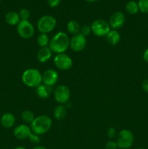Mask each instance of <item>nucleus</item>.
<instances>
[{
  "label": "nucleus",
  "instance_id": "nucleus-1",
  "mask_svg": "<svg viewBox=\"0 0 148 149\" xmlns=\"http://www.w3.org/2000/svg\"><path fill=\"white\" fill-rule=\"evenodd\" d=\"M70 46V39L64 32H58L51 39L49 48L57 54L64 53Z\"/></svg>",
  "mask_w": 148,
  "mask_h": 149
},
{
  "label": "nucleus",
  "instance_id": "nucleus-2",
  "mask_svg": "<svg viewBox=\"0 0 148 149\" xmlns=\"http://www.w3.org/2000/svg\"><path fill=\"white\" fill-rule=\"evenodd\" d=\"M52 122L51 118L47 115H41L35 117L34 120L30 124V129L33 133L38 135L46 133L52 127Z\"/></svg>",
  "mask_w": 148,
  "mask_h": 149
},
{
  "label": "nucleus",
  "instance_id": "nucleus-3",
  "mask_svg": "<svg viewBox=\"0 0 148 149\" xmlns=\"http://www.w3.org/2000/svg\"><path fill=\"white\" fill-rule=\"evenodd\" d=\"M22 81L29 87H37L42 82V74L36 68L26 70L22 75Z\"/></svg>",
  "mask_w": 148,
  "mask_h": 149
},
{
  "label": "nucleus",
  "instance_id": "nucleus-4",
  "mask_svg": "<svg viewBox=\"0 0 148 149\" xmlns=\"http://www.w3.org/2000/svg\"><path fill=\"white\" fill-rule=\"evenodd\" d=\"M57 26V20L52 15H44L37 22V29L41 33L52 31Z\"/></svg>",
  "mask_w": 148,
  "mask_h": 149
},
{
  "label": "nucleus",
  "instance_id": "nucleus-5",
  "mask_svg": "<svg viewBox=\"0 0 148 149\" xmlns=\"http://www.w3.org/2000/svg\"><path fill=\"white\" fill-rule=\"evenodd\" d=\"M134 141L133 133L129 130H123L118 133L117 138L118 146L120 149H128L132 146Z\"/></svg>",
  "mask_w": 148,
  "mask_h": 149
},
{
  "label": "nucleus",
  "instance_id": "nucleus-6",
  "mask_svg": "<svg viewBox=\"0 0 148 149\" xmlns=\"http://www.w3.org/2000/svg\"><path fill=\"white\" fill-rule=\"evenodd\" d=\"M91 32L95 36H106L110 31V26L107 21L102 19H97L93 21L91 26Z\"/></svg>",
  "mask_w": 148,
  "mask_h": 149
},
{
  "label": "nucleus",
  "instance_id": "nucleus-7",
  "mask_svg": "<svg viewBox=\"0 0 148 149\" xmlns=\"http://www.w3.org/2000/svg\"><path fill=\"white\" fill-rule=\"evenodd\" d=\"M17 33L23 39H30L34 34V27L28 20H20L17 26Z\"/></svg>",
  "mask_w": 148,
  "mask_h": 149
},
{
  "label": "nucleus",
  "instance_id": "nucleus-8",
  "mask_svg": "<svg viewBox=\"0 0 148 149\" xmlns=\"http://www.w3.org/2000/svg\"><path fill=\"white\" fill-rule=\"evenodd\" d=\"M55 66L62 71H67L72 67V59L65 53L57 54L54 58Z\"/></svg>",
  "mask_w": 148,
  "mask_h": 149
},
{
  "label": "nucleus",
  "instance_id": "nucleus-9",
  "mask_svg": "<svg viewBox=\"0 0 148 149\" xmlns=\"http://www.w3.org/2000/svg\"><path fill=\"white\" fill-rule=\"evenodd\" d=\"M71 96L70 89L66 85H59L57 87L54 92V97L55 100L59 103H66L69 100Z\"/></svg>",
  "mask_w": 148,
  "mask_h": 149
},
{
  "label": "nucleus",
  "instance_id": "nucleus-10",
  "mask_svg": "<svg viewBox=\"0 0 148 149\" xmlns=\"http://www.w3.org/2000/svg\"><path fill=\"white\" fill-rule=\"evenodd\" d=\"M86 45V39L81 33L73 35L71 39H70V47L75 52L82 51Z\"/></svg>",
  "mask_w": 148,
  "mask_h": 149
},
{
  "label": "nucleus",
  "instance_id": "nucleus-11",
  "mask_svg": "<svg viewBox=\"0 0 148 149\" xmlns=\"http://www.w3.org/2000/svg\"><path fill=\"white\" fill-rule=\"evenodd\" d=\"M126 21V17L124 14L121 12H115L113 13L109 19V25L113 30H117L120 29L124 25Z\"/></svg>",
  "mask_w": 148,
  "mask_h": 149
},
{
  "label": "nucleus",
  "instance_id": "nucleus-12",
  "mask_svg": "<svg viewBox=\"0 0 148 149\" xmlns=\"http://www.w3.org/2000/svg\"><path fill=\"white\" fill-rule=\"evenodd\" d=\"M58 80V74L53 69H47L42 74V82L46 85L52 87Z\"/></svg>",
  "mask_w": 148,
  "mask_h": 149
},
{
  "label": "nucleus",
  "instance_id": "nucleus-13",
  "mask_svg": "<svg viewBox=\"0 0 148 149\" xmlns=\"http://www.w3.org/2000/svg\"><path fill=\"white\" fill-rule=\"evenodd\" d=\"M15 137L19 140H26L29 138L32 134V130L29 127L26 125H18L13 131Z\"/></svg>",
  "mask_w": 148,
  "mask_h": 149
},
{
  "label": "nucleus",
  "instance_id": "nucleus-14",
  "mask_svg": "<svg viewBox=\"0 0 148 149\" xmlns=\"http://www.w3.org/2000/svg\"><path fill=\"white\" fill-rule=\"evenodd\" d=\"M1 124L7 129L12 127L15 124V117L11 113H4L1 117Z\"/></svg>",
  "mask_w": 148,
  "mask_h": 149
},
{
  "label": "nucleus",
  "instance_id": "nucleus-15",
  "mask_svg": "<svg viewBox=\"0 0 148 149\" xmlns=\"http://www.w3.org/2000/svg\"><path fill=\"white\" fill-rule=\"evenodd\" d=\"M52 88L46 84H40L39 87H36V93L39 97L42 99H47L50 97L52 94Z\"/></svg>",
  "mask_w": 148,
  "mask_h": 149
},
{
  "label": "nucleus",
  "instance_id": "nucleus-16",
  "mask_svg": "<svg viewBox=\"0 0 148 149\" xmlns=\"http://www.w3.org/2000/svg\"><path fill=\"white\" fill-rule=\"evenodd\" d=\"M52 57V51L47 47H41L37 52V59L39 62L45 63L49 61Z\"/></svg>",
  "mask_w": 148,
  "mask_h": 149
},
{
  "label": "nucleus",
  "instance_id": "nucleus-17",
  "mask_svg": "<svg viewBox=\"0 0 148 149\" xmlns=\"http://www.w3.org/2000/svg\"><path fill=\"white\" fill-rule=\"evenodd\" d=\"M5 21L10 26H17L20 21L18 13L15 11L8 12L5 15Z\"/></svg>",
  "mask_w": 148,
  "mask_h": 149
},
{
  "label": "nucleus",
  "instance_id": "nucleus-18",
  "mask_svg": "<svg viewBox=\"0 0 148 149\" xmlns=\"http://www.w3.org/2000/svg\"><path fill=\"white\" fill-rule=\"evenodd\" d=\"M107 42L111 45H116L120 42V35L117 30L110 31L106 36Z\"/></svg>",
  "mask_w": 148,
  "mask_h": 149
},
{
  "label": "nucleus",
  "instance_id": "nucleus-19",
  "mask_svg": "<svg viewBox=\"0 0 148 149\" xmlns=\"http://www.w3.org/2000/svg\"><path fill=\"white\" fill-rule=\"evenodd\" d=\"M66 108L62 105L57 106L54 111V116L57 120H62L65 119L66 116Z\"/></svg>",
  "mask_w": 148,
  "mask_h": 149
},
{
  "label": "nucleus",
  "instance_id": "nucleus-20",
  "mask_svg": "<svg viewBox=\"0 0 148 149\" xmlns=\"http://www.w3.org/2000/svg\"><path fill=\"white\" fill-rule=\"evenodd\" d=\"M67 29H68V32L71 33V34L75 35L80 33L81 26H80L79 23L75 20H71L67 24Z\"/></svg>",
  "mask_w": 148,
  "mask_h": 149
},
{
  "label": "nucleus",
  "instance_id": "nucleus-21",
  "mask_svg": "<svg viewBox=\"0 0 148 149\" xmlns=\"http://www.w3.org/2000/svg\"><path fill=\"white\" fill-rule=\"evenodd\" d=\"M126 10L128 13L131 15H135L139 11L138 4L134 1H129L126 4Z\"/></svg>",
  "mask_w": 148,
  "mask_h": 149
},
{
  "label": "nucleus",
  "instance_id": "nucleus-22",
  "mask_svg": "<svg viewBox=\"0 0 148 149\" xmlns=\"http://www.w3.org/2000/svg\"><path fill=\"white\" fill-rule=\"evenodd\" d=\"M37 44L41 47H45L49 45V38L46 33H41L39 34L37 37Z\"/></svg>",
  "mask_w": 148,
  "mask_h": 149
},
{
  "label": "nucleus",
  "instance_id": "nucleus-23",
  "mask_svg": "<svg viewBox=\"0 0 148 149\" xmlns=\"http://www.w3.org/2000/svg\"><path fill=\"white\" fill-rule=\"evenodd\" d=\"M21 118L26 123H32L35 119L34 113L29 110H25L22 112Z\"/></svg>",
  "mask_w": 148,
  "mask_h": 149
},
{
  "label": "nucleus",
  "instance_id": "nucleus-24",
  "mask_svg": "<svg viewBox=\"0 0 148 149\" xmlns=\"http://www.w3.org/2000/svg\"><path fill=\"white\" fill-rule=\"evenodd\" d=\"M137 4L139 11L144 13H148V0H139Z\"/></svg>",
  "mask_w": 148,
  "mask_h": 149
},
{
  "label": "nucleus",
  "instance_id": "nucleus-25",
  "mask_svg": "<svg viewBox=\"0 0 148 149\" xmlns=\"http://www.w3.org/2000/svg\"><path fill=\"white\" fill-rule=\"evenodd\" d=\"M18 15L20 20H28L30 13L27 9H22L20 11V13H18Z\"/></svg>",
  "mask_w": 148,
  "mask_h": 149
},
{
  "label": "nucleus",
  "instance_id": "nucleus-26",
  "mask_svg": "<svg viewBox=\"0 0 148 149\" xmlns=\"http://www.w3.org/2000/svg\"><path fill=\"white\" fill-rule=\"evenodd\" d=\"M80 32H81L80 33H81L83 36H85V37H86V36H89V35L91 32V26H84L83 27L81 28V31H80Z\"/></svg>",
  "mask_w": 148,
  "mask_h": 149
},
{
  "label": "nucleus",
  "instance_id": "nucleus-27",
  "mask_svg": "<svg viewBox=\"0 0 148 149\" xmlns=\"http://www.w3.org/2000/svg\"><path fill=\"white\" fill-rule=\"evenodd\" d=\"M29 140H30V141L31 143H38L40 142L41 139H40V137H39V135H36V134L35 133H32L31 135H30V136L29 137Z\"/></svg>",
  "mask_w": 148,
  "mask_h": 149
},
{
  "label": "nucleus",
  "instance_id": "nucleus-28",
  "mask_svg": "<svg viewBox=\"0 0 148 149\" xmlns=\"http://www.w3.org/2000/svg\"><path fill=\"white\" fill-rule=\"evenodd\" d=\"M118 146L117 142L115 141H109L107 143L105 146V149H118Z\"/></svg>",
  "mask_w": 148,
  "mask_h": 149
},
{
  "label": "nucleus",
  "instance_id": "nucleus-29",
  "mask_svg": "<svg viewBox=\"0 0 148 149\" xmlns=\"http://www.w3.org/2000/svg\"><path fill=\"white\" fill-rule=\"evenodd\" d=\"M116 135V130H115V128L110 127V129H108L107 132V136L109 138H114L115 137Z\"/></svg>",
  "mask_w": 148,
  "mask_h": 149
},
{
  "label": "nucleus",
  "instance_id": "nucleus-30",
  "mask_svg": "<svg viewBox=\"0 0 148 149\" xmlns=\"http://www.w3.org/2000/svg\"><path fill=\"white\" fill-rule=\"evenodd\" d=\"M61 0H47V3L51 7H56L60 4Z\"/></svg>",
  "mask_w": 148,
  "mask_h": 149
},
{
  "label": "nucleus",
  "instance_id": "nucleus-31",
  "mask_svg": "<svg viewBox=\"0 0 148 149\" xmlns=\"http://www.w3.org/2000/svg\"><path fill=\"white\" fill-rule=\"evenodd\" d=\"M142 89L144 90V91L148 93V79L144 80L143 82H142Z\"/></svg>",
  "mask_w": 148,
  "mask_h": 149
},
{
  "label": "nucleus",
  "instance_id": "nucleus-32",
  "mask_svg": "<svg viewBox=\"0 0 148 149\" xmlns=\"http://www.w3.org/2000/svg\"><path fill=\"white\" fill-rule=\"evenodd\" d=\"M143 59H144V61H145V62L147 63H148V48H147V49H145V51L144 52Z\"/></svg>",
  "mask_w": 148,
  "mask_h": 149
},
{
  "label": "nucleus",
  "instance_id": "nucleus-33",
  "mask_svg": "<svg viewBox=\"0 0 148 149\" xmlns=\"http://www.w3.org/2000/svg\"><path fill=\"white\" fill-rule=\"evenodd\" d=\"M32 149H46V148H45V147L41 146H37L34 147V148Z\"/></svg>",
  "mask_w": 148,
  "mask_h": 149
},
{
  "label": "nucleus",
  "instance_id": "nucleus-34",
  "mask_svg": "<svg viewBox=\"0 0 148 149\" xmlns=\"http://www.w3.org/2000/svg\"><path fill=\"white\" fill-rule=\"evenodd\" d=\"M85 1H88V2H90V3H93V2H96V1H99V0H85Z\"/></svg>",
  "mask_w": 148,
  "mask_h": 149
},
{
  "label": "nucleus",
  "instance_id": "nucleus-35",
  "mask_svg": "<svg viewBox=\"0 0 148 149\" xmlns=\"http://www.w3.org/2000/svg\"><path fill=\"white\" fill-rule=\"evenodd\" d=\"M13 149H27V148H26L25 147H23V146H17V147H15V148Z\"/></svg>",
  "mask_w": 148,
  "mask_h": 149
},
{
  "label": "nucleus",
  "instance_id": "nucleus-36",
  "mask_svg": "<svg viewBox=\"0 0 148 149\" xmlns=\"http://www.w3.org/2000/svg\"><path fill=\"white\" fill-rule=\"evenodd\" d=\"M136 149H145V148H136Z\"/></svg>",
  "mask_w": 148,
  "mask_h": 149
},
{
  "label": "nucleus",
  "instance_id": "nucleus-37",
  "mask_svg": "<svg viewBox=\"0 0 148 149\" xmlns=\"http://www.w3.org/2000/svg\"><path fill=\"white\" fill-rule=\"evenodd\" d=\"M0 2H1V0H0Z\"/></svg>",
  "mask_w": 148,
  "mask_h": 149
},
{
  "label": "nucleus",
  "instance_id": "nucleus-38",
  "mask_svg": "<svg viewBox=\"0 0 148 149\" xmlns=\"http://www.w3.org/2000/svg\"><path fill=\"white\" fill-rule=\"evenodd\" d=\"M119 149H120V148H119Z\"/></svg>",
  "mask_w": 148,
  "mask_h": 149
}]
</instances>
